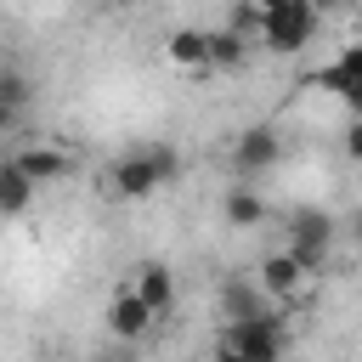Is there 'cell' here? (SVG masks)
Segmentation results:
<instances>
[{"label": "cell", "instance_id": "obj_15", "mask_svg": "<svg viewBox=\"0 0 362 362\" xmlns=\"http://www.w3.org/2000/svg\"><path fill=\"white\" fill-rule=\"evenodd\" d=\"M249 40L238 28H209V68H243Z\"/></svg>", "mask_w": 362, "mask_h": 362}, {"label": "cell", "instance_id": "obj_6", "mask_svg": "<svg viewBox=\"0 0 362 362\" xmlns=\"http://www.w3.org/2000/svg\"><path fill=\"white\" fill-rule=\"evenodd\" d=\"M277 158H283V136H277L272 124H249V130L232 141V170H238V175H266Z\"/></svg>", "mask_w": 362, "mask_h": 362}, {"label": "cell", "instance_id": "obj_14", "mask_svg": "<svg viewBox=\"0 0 362 362\" xmlns=\"http://www.w3.org/2000/svg\"><path fill=\"white\" fill-rule=\"evenodd\" d=\"M28 198H34V181L23 175V164H17V158H6V164H0V215H11V221H17V215L28 209Z\"/></svg>", "mask_w": 362, "mask_h": 362}, {"label": "cell", "instance_id": "obj_1", "mask_svg": "<svg viewBox=\"0 0 362 362\" xmlns=\"http://www.w3.org/2000/svg\"><path fill=\"white\" fill-rule=\"evenodd\" d=\"M170 181H181V153H175L170 141H141V147H130V153L107 170V187H113L119 198H153V192L170 187Z\"/></svg>", "mask_w": 362, "mask_h": 362}, {"label": "cell", "instance_id": "obj_19", "mask_svg": "<svg viewBox=\"0 0 362 362\" xmlns=\"http://www.w3.org/2000/svg\"><path fill=\"white\" fill-rule=\"evenodd\" d=\"M311 6H317V11H345L351 0H311Z\"/></svg>", "mask_w": 362, "mask_h": 362}, {"label": "cell", "instance_id": "obj_9", "mask_svg": "<svg viewBox=\"0 0 362 362\" xmlns=\"http://www.w3.org/2000/svg\"><path fill=\"white\" fill-rule=\"evenodd\" d=\"M266 311H272V294L260 283H249V277H226L221 283V317L226 322H255Z\"/></svg>", "mask_w": 362, "mask_h": 362}, {"label": "cell", "instance_id": "obj_21", "mask_svg": "<svg viewBox=\"0 0 362 362\" xmlns=\"http://www.w3.org/2000/svg\"><path fill=\"white\" fill-rule=\"evenodd\" d=\"M356 238H362V215H356Z\"/></svg>", "mask_w": 362, "mask_h": 362}, {"label": "cell", "instance_id": "obj_12", "mask_svg": "<svg viewBox=\"0 0 362 362\" xmlns=\"http://www.w3.org/2000/svg\"><path fill=\"white\" fill-rule=\"evenodd\" d=\"M221 221H226V226H260V221H266V198L238 181V187H226V198H221Z\"/></svg>", "mask_w": 362, "mask_h": 362}, {"label": "cell", "instance_id": "obj_20", "mask_svg": "<svg viewBox=\"0 0 362 362\" xmlns=\"http://www.w3.org/2000/svg\"><path fill=\"white\" fill-rule=\"evenodd\" d=\"M209 362H238V356H226V351H215V356H209Z\"/></svg>", "mask_w": 362, "mask_h": 362}, {"label": "cell", "instance_id": "obj_4", "mask_svg": "<svg viewBox=\"0 0 362 362\" xmlns=\"http://www.w3.org/2000/svg\"><path fill=\"white\" fill-rule=\"evenodd\" d=\"M328 243H334V221L322 209H294L288 215V255L317 277L328 266Z\"/></svg>", "mask_w": 362, "mask_h": 362}, {"label": "cell", "instance_id": "obj_18", "mask_svg": "<svg viewBox=\"0 0 362 362\" xmlns=\"http://www.w3.org/2000/svg\"><path fill=\"white\" fill-rule=\"evenodd\" d=\"M96 362H136V345H124V351H102Z\"/></svg>", "mask_w": 362, "mask_h": 362}, {"label": "cell", "instance_id": "obj_3", "mask_svg": "<svg viewBox=\"0 0 362 362\" xmlns=\"http://www.w3.org/2000/svg\"><path fill=\"white\" fill-rule=\"evenodd\" d=\"M215 351H226V356H238V362H283V317L266 311V317H255V322H226Z\"/></svg>", "mask_w": 362, "mask_h": 362}, {"label": "cell", "instance_id": "obj_8", "mask_svg": "<svg viewBox=\"0 0 362 362\" xmlns=\"http://www.w3.org/2000/svg\"><path fill=\"white\" fill-rule=\"evenodd\" d=\"M311 283V272L288 255V249H277V255H266L260 260V288L272 294V300H300V288Z\"/></svg>", "mask_w": 362, "mask_h": 362}, {"label": "cell", "instance_id": "obj_2", "mask_svg": "<svg viewBox=\"0 0 362 362\" xmlns=\"http://www.w3.org/2000/svg\"><path fill=\"white\" fill-rule=\"evenodd\" d=\"M255 6H260V45H266V51L294 57V51L311 45L317 17H322L311 0H255Z\"/></svg>", "mask_w": 362, "mask_h": 362}, {"label": "cell", "instance_id": "obj_5", "mask_svg": "<svg viewBox=\"0 0 362 362\" xmlns=\"http://www.w3.org/2000/svg\"><path fill=\"white\" fill-rule=\"evenodd\" d=\"M311 90H328V96H339L351 113H362V40L345 45L328 68H317V74H311Z\"/></svg>", "mask_w": 362, "mask_h": 362}, {"label": "cell", "instance_id": "obj_7", "mask_svg": "<svg viewBox=\"0 0 362 362\" xmlns=\"http://www.w3.org/2000/svg\"><path fill=\"white\" fill-rule=\"evenodd\" d=\"M153 322H158V311H153L136 288H124V294L107 300V334H113V339H130V345H136V339L153 334Z\"/></svg>", "mask_w": 362, "mask_h": 362}, {"label": "cell", "instance_id": "obj_13", "mask_svg": "<svg viewBox=\"0 0 362 362\" xmlns=\"http://www.w3.org/2000/svg\"><path fill=\"white\" fill-rule=\"evenodd\" d=\"M164 51H170L175 68H192L198 74V68H209V28H175Z\"/></svg>", "mask_w": 362, "mask_h": 362}, {"label": "cell", "instance_id": "obj_16", "mask_svg": "<svg viewBox=\"0 0 362 362\" xmlns=\"http://www.w3.org/2000/svg\"><path fill=\"white\" fill-rule=\"evenodd\" d=\"M23 102H28V79H23L17 68H6V74H0V119L11 124V119L23 113Z\"/></svg>", "mask_w": 362, "mask_h": 362}, {"label": "cell", "instance_id": "obj_11", "mask_svg": "<svg viewBox=\"0 0 362 362\" xmlns=\"http://www.w3.org/2000/svg\"><path fill=\"white\" fill-rule=\"evenodd\" d=\"M130 288H136L158 317H164V311H170V300H175V277H170V266H158V260H141V266H136V277H130Z\"/></svg>", "mask_w": 362, "mask_h": 362}, {"label": "cell", "instance_id": "obj_10", "mask_svg": "<svg viewBox=\"0 0 362 362\" xmlns=\"http://www.w3.org/2000/svg\"><path fill=\"white\" fill-rule=\"evenodd\" d=\"M11 158L23 164V175H28L34 187H45V181H62V175L74 170V158H68L62 147H51V141H28V147H17Z\"/></svg>", "mask_w": 362, "mask_h": 362}, {"label": "cell", "instance_id": "obj_17", "mask_svg": "<svg viewBox=\"0 0 362 362\" xmlns=\"http://www.w3.org/2000/svg\"><path fill=\"white\" fill-rule=\"evenodd\" d=\"M345 153H351V158L362 164V113H356V119L345 124Z\"/></svg>", "mask_w": 362, "mask_h": 362}]
</instances>
